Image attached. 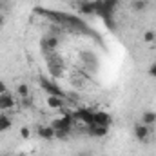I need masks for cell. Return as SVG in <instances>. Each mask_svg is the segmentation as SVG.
Wrapping results in <instances>:
<instances>
[{"instance_id": "6da1fadb", "label": "cell", "mask_w": 156, "mask_h": 156, "mask_svg": "<svg viewBox=\"0 0 156 156\" xmlns=\"http://www.w3.org/2000/svg\"><path fill=\"white\" fill-rule=\"evenodd\" d=\"M40 85H42V87L51 94V96H58V98H64V100H66V93H62V89H60V87H56L55 83H51L47 78H40Z\"/></svg>"}, {"instance_id": "7a4b0ae2", "label": "cell", "mask_w": 156, "mask_h": 156, "mask_svg": "<svg viewBox=\"0 0 156 156\" xmlns=\"http://www.w3.org/2000/svg\"><path fill=\"white\" fill-rule=\"evenodd\" d=\"M134 136H136L138 142H147L149 136H151V127L149 125H144L142 122H138L134 125Z\"/></svg>"}, {"instance_id": "3957f363", "label": "cell", "mask_w": 156, "mask_h": 156, "mask_svg": "<svg viewBox=\"0 0 156 156\" xmlns=\"http://www.w3.org/2000/svg\"><path fill=\"white\" fill-rule=\"evenodd\" d=\"M75 118L80 120V122H83L87 127L94 125V111H91V109H78L75 113Z\"/></svg>"}, {"instance_id": "277c9868", "label": "cell", "mask_w": 156, "mask_h": 156, "mask_svg": "<svg viewBox=\"0 0 156 156\" xmlns=\"http://www.w3.org/2000/svg\"><path fill=\"white\" fill-rule=\"evenodd\" d=\"M15 96L7 91V93H2L0 94V111H9V109H13L15 107Z\"/></svg>"}, {"instance_id": "5b68a950", "label": "cell", "mask_w": 156, "mask_h": 156, "mask_svg": "<svg viewBox=\"0 0 156 156\" xmlns=\"http://www.w3.org/2000/svg\"><path fill=\"white\" fill-rule=\"evenodd\" d=\"M60 45V38L56 35H47L45 38L42 40V49L44 51H55Z\"/></svg>"}, {"instance_id": "8992f818", "label": "cell", "mask_w": 156, "mask_h": 156, "mask_svg": "<svg viewBox=\"0 0 156 156\" xmlns=\"http://www.w3.org/2000/svg\"><path fill=\"white\" fill-rule=\"evenodd\" d=\"M87 134L93 136V138H104L109 134V127H104V125H89L87 127Z\"/></svg>"}, {"instance_id": "52a82bcc", "label": "cell", "mask_w": 156, "mask_h": 156, "mask_svg": "<svg viewBox=\"0 0 156 156\" xmlns=\"http://www.w3.org/2000/svg\"><path fill=\"white\" fill-rule=\"evenodd\" d=\"M113 123V118L111 115L104 113V111H94V125H104V127H109Z\"/></svg>"}, {"instance_id": "ba28073f", "label": "cell", "mask_w": 156, "mask_h": 156, "mask_svg": "<svg viewBox=\"0 0 156 156\" xmlns=\"http://www.w3.org/2000/svg\"><path fill=\"white\" fill-rule=\"evenodd\" d=\"M37 134L42 140H55V127L53 125H40L37 129Z\"/></svg>"}, {"instance_id": "9c48e42d", "label": "cell", "mask_w": 156, "mask_h": 156, "mask_svg": "<svg viewBox=\"0 0 156 156\" xmlns=\"http://www.w3.org/2000/svg\"><path fill=\"white\" fill-rule=\"evenodd\" d=\"M140 122L144 123V125H154L156 123V113L154 111H145L144 115H142V118H140Z\"/></svg>"}, {"instance_id": "30bf717a", "label": "cell", "mask_w": 156, "mask_h": 156, "mask_svg": "<svg viewBox=\"0 0 156 156\" xmlns=\"http://www.w3.org/2000/svg\"><path fill=\"white\" fill-rule=\"evenodd\" d=\"M47 105L51 107V109H62L64 107V98H58V96H47Z\"/></svg>"}, {"instance_id": "8fae6325", "label": "cell", "mask_w": 156, "mask_h": 156, "mask_svg": "<svg viewBox=\"0 0 156 156\" xmlns=\"http://www.w3.org/2000/svg\"><path fill=\"white\" fill-rule=\"evenodd\" d=\"M16 94L20 96V100H24V98H29V96H31L29 85H27V83H18V85H16Z\"/></svg>"}, {"instance_id": "7c38bea8", "label": "cell", "mask_w": 156, "mask_h": 156, "mask_svg": "<svg viewBox=\"0 0 156 156\" xmlns=\"http://www.w3.org/2000/svg\"><path fill=\"white\" fill-rule=\"evenodd\" d=\"M11 125H13L11 116H7L5 113H2V115H0V133H4V131L11 129Z\"/></svg>"}, {"instance_id": "4fadbf2b", "label": "cell", "mask_w": 156, "mask_h": 156, "mask_svg": "<svg viewBox=\"0 0 156 156\" xmlns=\"http://www.w3.org/2000/svg\"><path fill=\"white\" fill-rule=\"evenodd\" d=\"M69 133H71V129H55V138H58V140H67V138H69Z\"/></svg>"}, {"instance_id": "5bb4252c", "label": "cell", "mask_w": 156, "mask_h": 156, "mask_svg": "<svg viewBox=\"0 0 156 156\" xmlns=\"http://www.w3.org/2000/svg\"><path fill=\"white\" fill-rule=\"evenodd\" d=\"M131 7H133L134 11H144V9L147 7V0H133V2H131Z\"/></svg>"}, {"instance_id": "9a60e30c", "label": "cell", "mask_w": 156, "mask_h": 156, "mask_svg": "<svg viewBox=\"0 0 156 156\" xmlns=\"http://www.w3.org/2000/svg\"><path fill=\"white\" fill-rule=\"evenodd\" d=\"M154 40H156V33H154V31H145V33H144V42L153 44Z\"/></svg>"}, {"instance_id": "2e32d148", "label": "cell", "mask_w": 156, "mask_h": 156, "mask_svg": "<svg viewBox=\"0 0 156 156\" xmlns=\"http://www.w3.org/2000/svg\"><path fill=\"white\" fill-rule=\"evenodd\" d=\"M82 58H83V60H87L89 64H94V62H96V58H94L91 53H82Z\"/></svg>"}, {"instance_id": "e0dca14e", "label": "cell", "mask_w": 156, "mask_h": 156, "mask_svg": "<svg viewBox=\"0 0 156 156\" xmlns=\"http://www.w3.org/2000/svg\"><path fill=\"white\" fill-rule=\"evenodd\" d=\"M149 76L156 78V62H153V64L149 66Z\"/></svg>"}, {"instance_id": "ac0fdd59", "label": "cell", "mask_w": 156, "mask_h": 156, "mask_svg": "<svg viewBox=\"0 0 156 156\" xmlns=\"http://www.w3.org/2000/svg\"><path fill=\"white\" fill-rule=\"evenodd\" d=\"M20 134H22V138H29V136H31V131H29L27 127H22V129H20Z\"/></svg>"}, {"instance_id": "d6986e66", "label": "cell", "mask_w": 156, "mask_h": 156, "mask_svg": "<svg viewBox=\"0 0 156 156\" xmlns=\"http://www.w3.org/2000/svg\"><path fill=\"white\" fill-rule=\"evenodd\" d=\"M2 93H7V85L0 80V94H2Z\"/></svg>"}, {"instance_id": "ffe728a7", "label": "cell", "mask_w": 156, "mask_h": 156, "mask_svg": "<svg viewBox=\"0 0 156 156\" xmlns=\"http://www.w3.org/2000/svg\"><path fill=\"white\" fill-rule=\"evenodd\" d=\"M4 26H5V16L0 15V27H4Z\"/></svg>"}, {"instance_id": "44dd1931", "label": "cell", "mask_w": 156, "mask_h": 156, "mask_svg": "<svg viewBox=\"0 0 156 156\" xmlns=\"http://www.w3.org/2000/svg\"><path fill=\"white\" fill-rule=\"evenodd\" d=\"M78 156H91V154H87V153H80Z\"/></svg>"}, {"instance_id": "7402d4cb", "label": "cell", "mask_w": 156, "mask_h": 156, "mask_svg": "<svg viewBox=\"0 0 156 156\" xmlns=\"http://www.w3.org/2000/svg\"><path fill=\"white\" fill-rule=\"evenodd\" d=\"M13 156H24V154L22 153H16V154H13Z\"/></svg>"}, {"instance_id": "603a6c76", "label": "cell", "mask_w": 156, "mask_h": 156, "mask_svg": "<svg viewBox=\"0 0 156 156\" xmlns=\"http://www.w3.org/2000/svg\"><path fill=\"white\" fill-rule=\"evenodd\" d=\"M0 156H9V154H0Z\"/></svg>"}, {"instance_id": "cb8c5ba5", "label": "cell", "mask_w": 156, "mask_h": 156, "mask_svg": "<svg viewBox=\"0 0 156 156\" xmlns=\"http://www.w3.org/2000/svg\"><path fill=\"white\" fill-rule=\"evenodd\" d=\"M96 2H102V0H96Z\"/></svg>"}]
</instances>
